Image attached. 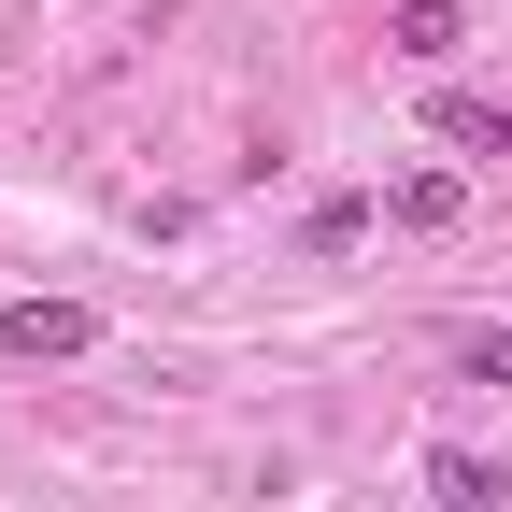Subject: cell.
<instances>
[{"label":"cell","mask_w":512,"mask_h":512,"mask_svg":"<svg viewBox=\"0 0 512 512\" xmlns=\"http://www.w3.org/2000/svg\"><path fill=\"white\" fill-rule=\"evenodd\" d=\"M0 356L72 370V356H100V313H86V299H0Z\"/></svg>","instance_id":"1"},{"label":"cell","mask_w":512,"mask_h":512,"mask_svg":"<svg viewBox=\"0 0 512 512\" xmlns=\"http://www.w3.org/2000/svg\"><path fill=\"white\" fill-rule=\"evenodd\" d=\"M427 498H441V512H512V470L470 456V441H427Z\"/></svg>","instance_id":"2"},{"label":"cell","mask_w":512,"mask_h":512,"mask_svg":"<svg viewBox=\"0 0 512 512\" xmlns=\"http://www.w3.org/2000/svg\"><path fill=\"white\" fill-rule=\"evenodd\" d=\"M427 128H441L456 157H512V114H498V100H470V86H441V100H427Z\"/></svg>","instance_id":"3"},{"label":"cell","mask_w":512,"mask_h":512,"mask_svg":"<svg viewBox=\"0 0 512 512\" xmlns=\"http://www.w3.org/2000/svg\"><path fill=\"white\" fill-rule=\"evenodd\" d=\"M384 43H399V57H456L470 15H456V0H384Z\"/></svg>","instance_id":"4"},{"label":"cell","mask_w":512,"mask_h":512,"mask_svg":"<svg viewBox=\"0 0 512 512\" xmlns=\"http://www.w3.org/2000/svg\"><path fill=\"white\" fill-rule=\"evenodd\" d=\"M384 214H399V228H456L470 185H456V171H399V185H384Z\"/></svg>","instance_id":"5"},{"label":"cell","mask_w":512,"mask_h":512,"mask_svg":"<svg viewBox=\"0 0 512 512\" xmlns=\"http://www.w3.org/2000/svg\"><path fill=\"white\" fill-rule=\"evenodd\" d=\"M356 228H370V200H313V214H299V242H313V256H342Z\"/></svg>","instance_id":"6"},{"label":"cell","mask_w":512,"mask_h":512,"mask_svg":"<svg viewBox=\"0 0 512 512\" xmlns=\"http://www.w3.org/2000/svg\"><path fill=\"white\" fill-rule=\"evenodd\" d=\"M470 384H512V328H470Z\"/></svg>","instance_id":"7"}]
</instances>
